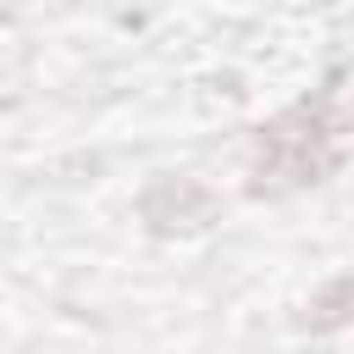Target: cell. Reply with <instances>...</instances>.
I'll return each mask as SVG.
<instances>
[{
    "label": "cell",
    "instance_id": "cell-1",
    "mask_svg": "<svg viewBox=\"0 0 354 354\" xmlns=\"http://www.w3.org/2000/svg\"><path fill=\"white\" fill-rule=\"evenodd\" d=\"M315 310H321V315H310V326H332V321H348V315H354V277H343V282H337V288H332V293H326Z\"/></svg>",
    "mask_w": 354,
    "mask_h": 354
}]
</instances>
